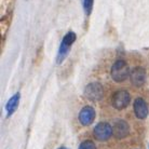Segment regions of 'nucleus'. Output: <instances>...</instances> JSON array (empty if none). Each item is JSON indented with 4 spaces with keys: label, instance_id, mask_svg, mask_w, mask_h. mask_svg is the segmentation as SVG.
Here are the masks:
<instances>
[{
    "label": "nucleus",
    "instance_id": "obj_1",
    "mask_svg": "<svg viewBox=\"0 0 149 149\" xmlns=\"http://www.w3.org/2000/svg\"><path fill=\"white\" fill-rule=\"evenodd\" d=\"M76 39H77V36L74 31H68L67 34L64 36L60 49H58V52H57V55H56V63L62 64L65 61V58L67 57L68 53H69L71 45H74Z\"/></svg>",
    "mask_w": 149,
    "mask_h": 149
},
{
    "label": "nucleus",
    "instance_id": "obj_2",
    "mask_svg": "<svg viewBox=\"0 0 149 149\" xmlns=\"http://www.w3.org/2000/svg\"><path fill=\"white\" fill-rule=\"evenodd\" d=\"M111 77L116 82H123L127 80V78L130 76V69L127 64L123 60H119L115 62V64L111 67Z\"/></svg>",
    "mask_w": 149,
    "mask_h": 149
},
{
    "label": "nucleus",
    "instance_id": "obj_3",
    "mask_svg": "<svg viewBox=\"0 0 149 149\" xmlns=\"http://www.w3.org/2000/svg\"><path fill=\"white\" fill-rule=\"evenodd\" d=\"M83 94H84V97L89 101H101L104 96V88L98 82H92L86 86Z\"/></svg>",
    "mask_w": 149,
    "mask_h": 149
},
{
    "label": "nucleus",
    "instance_id": "obj_4",
    "mask_svg": "<svg viewBox=\"0 0 149 149\" xmlns=\"http://www.w3.org/2000/svg\"><path fill=\"white\" fill-rule=\"evenodd\" d=\"M94 137L100 142H106L112 136V127L108 122L97 123L93 130Z\"/></svg>",
    "mask_w": 149,
    "mask_h": 149
},
{
    "label": "nucleus",
    "instance_id": "obj_5",
    "mask_svg": "<svg viewBox=\"0 0 149 149\" xmlns=\"http://www.w3.org/2000/svg\"><path fill=\"white\" fill-rule=\"evenodd\" d=\"M130 102L131 95L125 90H120L112 95V106H113V108L118 109V110H122V109L127 108L130 104Z\"/></svg>",
    "mask_w": 149,
    "mask_h": 149
},
{
    "label": "nucleus",
    "instance_id": "obj_6",
    "mask_svg": "<svg viewBox=\"0 0 149 149\" xmlns=\"http://www.w3.org/2000/svg\"><path fill=\"white\" fill-rule=\"evenodd\" d=\"M130 134V125L123 119H117L112 125V135L117 139L125 138Z\"/></svg>",
    "mask_w": 149,
    "mask_h": 149
},
{
    "label": "nucleus",
    "instance_id": "obj_7",
    "mask_svg": "<svg viewBox=\"0 0 149 149\" xmlns=\"http://www.w3.org/2000/svg\"><path fill=\"white\" fill-rule=\"evenodd\" d=\"M95 116H96V112L92 106H84L79 112L78 119L82 125L89 127L94 122Z\"/></svg>",
    "mask_w": 149,
    "mask_h": 149
},
{
    "label": "nucleus",
    "instance_id": "obj_8",
    "mask_svg": "<svg viewBox=\"0 0 149 149\" xmlns=\"http://www.w3.org/2000/svg\"><path fill=\"white\" fill-rule=\"evenodd\" d=\"M133 108H134V113L135 116L137 117L138 119L144 120L147 118L149 112V107L147 102L142 98V97H138L134 101V104H133Z\"/></svg>",
    "mask_w": 149,
    "mask_h": 149
},
{
    "label": "nucleus",
    "instance_id": "obj_9",
    "mask_svg": "<svg viewBox=\"0 0 149 149\" xmlns=\"http://www.w3.org/2000/svg\"><path fill=\"white\" fill-rule=\"evenodd\" d=\"M130 80L133 86H144L146 81V70L143 67H135L130 72Z\"/></svg>",
    "mask_w": 149,
    "mask_h": 149
},
{
    "label": "nucleus",
    "instance_id": "obj_10",
    "mask_svg": "<svg viewBox=\"0 0 149 149\" xmlns=\"http://www.w3.org/2000/svg\"><path fill=\"white\" fill-rule=\"evenodd\" d=\"M19 100H21V93L17 92V93H15L14 95L8 101L7 105H6V110H7L8 117H10V116L13 115L15 110L17 109L19 104Z\"/></svg>",
    "mask_w": 149,
    "mask_h": 149
},
{
    "label": "nucleus",
    "instance_id": "obj_11",
    "mask_svg": "<svg viewBox=\"0 0 149 149\" xmlns=\"http://www.w3.org/2000/svg\"><path fill=\"white\" fill-rule=\"evenodd\" d=\"M94 0H83V8L86 15H90L92 12V7H93Z\"/></svg>",
    "mask_w": 149,
    "mask_h": 149
},
{
    "label": "nucleus",
    "instance_id": "obj_12",
    "mask_svg": "<svg viewBox=\"0 0 149 149\" xmlns=\"http://www.w3.org/2000/svg\"><path fill=\"white\" fill-rule=\"evenodd\" d=\"M78 149H96V145L92 141H84L80 144Z\"/></svg>",
    "mask_w": 149,
    "mask_h": 149
},
{
    "label": "nucleus",
    "instance_id": "obj_13",
    "mask_svg": "<svg viewBox=\"0 0 149 149\" xmlns=\"http://www.w3.org/2000/svg\"><path fill=\"white\" fill-rule=\"evenodd\" d=\"M58 149H69V148H67V147H60Z\"/></svg>",
    "mask_w": 149,
    "mask_h": 149
},
{
    "label": "nucleus",
    "instance_id": "obj_14",
    "mask_svg": "<svg viewBox=\"0 0 149 149\" xmlns=\"http://www.w3.org/2000/svg\"><path fill=\"white\" fill-rule=\"evenodd\" d=\"M148 149H149V147H148Z\"/></svg>",
    "mask_w": 149,
    "mask_h": 149
}]
</instances>
